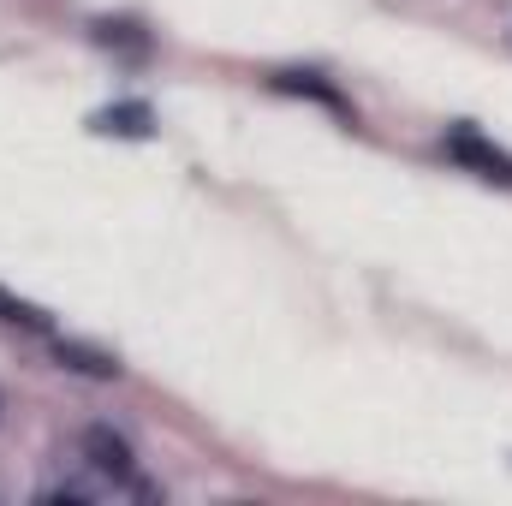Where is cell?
Here are the masks:
<instances>
[{
    "mask_svg": "<svg viewBox=\"0 0 512 506\" xmlns=\"http://www.w3.org/2000/svg\"><path fill=\"white\" fill-rule=\"evenodd\" d=\"M0 322H18V328H36V334H48V316H42L36 304L12 298V292H0Z\"/></svg>",
    "mask_w": 512,
    "mask_h": 506,
    "instance_id": "4",
    "label": "cell"
},
{
    "mask_svg": "<svg viewBox=\"0 0 512 506\" xmlns=\"http://www.w3.org/2000/svg\"><path fill=\"white\" fill-rule=\"evenodd\" d=\"M96 131H120V137H149V108L131 102V108H108L96 114Z\"/></svg>",
    "mask_w": 512,
    "mask_h": 506,
    "instance_id": "3",
    "label": "cell"
},
{
    "mask_svg": "<svg viewBox=\"0 0 512 506\" xmlns=\"http://www.w3.org/2000/svg\"><path fill=\"white\" fill-rule=\"evenodd\" d=\"M453 155H459V161H477L489 179H507V185H512V161H507V155H495L477 131H453Z\"/></svg>",
    "mask_w": 512,
    "mask_h": 506,
    "instance_id": "2",
    "label": "cell"
},
{
    "mask_svg": "<svg viewBox=\"0 0 512 506\" xmlns=\"http://www.w3.org/2000/svg\"><path fill=\"white\" fill-rule=\"evenodd\" d=\"M84 453H90V465H96L102 477H131V447L120 441V435L90 429V435H84Z\"/></svg>",
    "mask_w": 512,
    "mask_h": 506,
    "instance_id": "1",
    "label": "cell"
}]
</instances>
